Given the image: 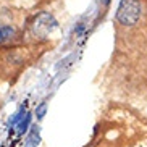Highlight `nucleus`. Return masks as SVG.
<instances>
[{
	"label": "nucleus",
	"mask_w": 147,
	"mask_h": 147,
	"mask_svg": "<svg viewBox=\"0 0 147 147\" xmlns=\"http://www.w3.org/2000/svg\"><path fill=\"white\" fill-rule=\"evenodd\" d=\"M141 18L139 0H121L117 10V20L125 26H133Z\"/></svg>",
	"instance_id": "f257e3e1"
},
{
	"label": "nucleus",
	"mask_w": 147,
	"mask_h": 147,
	"mask_svg": "<svg viewBox=\"0 0 147 147\" xmlns=\"http://www.w3.org/2000/svg\"><path fill=\"white\" fill-rule=\"evenodd\" d=\"M55 28H57V21L53 20L52 15H49V13H40L39 16L36 18L34 24H32L34 34H39V36H47Z\"/></svg>",
	"instance_id": "f03ea898"
},
{
	"label": "nucleus",
	"mask_w": 147,
	"mask_h": 147,
	"mask_svg": "<svg viewBox=\"0 0 147 147\" xmlns=\"http://www.w3.org/2000/svg\"><path fill=\"white\" fill-rule=\"evenodd\" d=\"M40 142V136H39V128L37 126H34L32 128V131L29 133V136H28L26 142H24V147H37Z\"/></svg>",
	"instance_id": "7ed1b4c3"
},
{
	"label": "nucleus",
	"mask_w": 147,
	"mask_h": 147,
	"mask_svg": "<svg viewBox=\"0 0 147 147\" xmlns=\"http://www.w3.org/2000/svg\"><path fill=\"white\" fill-rule=\"evenodd\" d=\"M15 36V28L11 26H0V44L5 42V40L11 39Z\"/></svg>",
	"instance_id": "20e7f679"
},
{
	"label": "nucleus",
	"mask_w": 147,
	"mask_h": 147,
	"mask_svg": "<svg viewBox=\"0 0 147 147\" xmlns=\"http://www.w3.org/2000/svg\"><path fill=\"white\" fill-rule=\"evenodd\" d=\"M29 123H31V115H29V113H26V115H24V118H23V120L20 121V125H18V131H20V134H23L24 131L28 129Z\"/></svg>",
	"instance_id": "39448f33"
},
{
	"label": "nucleus",
	"mask_w": 147,
	"mask_h": 147,
	"mask_svg": "<svg viewBox=\"0 0 147 147\" xmlns=\"http://www.w3.org/2000/svg\"><path fill=\"white\" fill-rule=\"evenodd\" d=\"M45 113H47V102H42V104H39L37 108H36V117H37V120H42Z\"/></svg>",
	"instance_id": "423d86ee"
}]
</instances>
